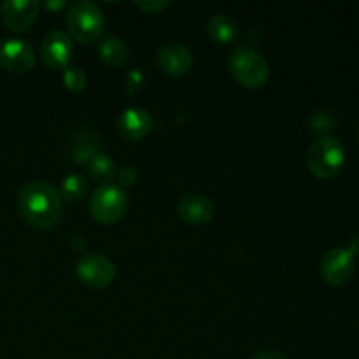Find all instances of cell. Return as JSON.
<instances>
[{"label": "cell", "instance_id": "6da1fadb", "mask_svg": "<svg viewBox=\"0 0 359 359\" xmlns=\"http://www.w3.org/2000/svg\"><path fill=\"white\" fill-rule=\"evenodd\" d=\"M18 205L30 224L37 228H53L62 217V196L53 184L32 181L18 193Z\"/></svg>", "mask_w": 359, "mask_h": 359}, {"label": "cell", "instance_id": "7a4b0ae2", "mask_svg": "<svg viewBox=\"0 0 359 359\" xmlns=\"http://www.w3.org/2000/svg\"><path fill=\"white\" fill-rule=\"evenodd\" d=\"M307 167L316 177L332 179L346 163V149L337 137H319L307 151Z\"/></svg>", "mask_w": 359, "mask_h": 359}, {"label": "cell", "instance_id": "3957f363", "mask_svg": "<svg viewBox=\"0 0 359 359\" xmlns=\"http://www.w3.org/2000/svg\"><path fill=\"white\" fill-rule=\"evenodd\" d=\"M228 67H230V72L235 81L244 88L256 90V88L265 86L269 81V63H266L265 56L251 46H241L235 49L230 56Z\"/></svg>", "mask_w": 359, "mask_h": 359}, {"label": "cell", "instance_id": "277c9868", "mask_svg": "<svg viewBox=\"0 0 359 359\" xmlns=\"http://www.w3.org/2000/svg\"><path fill=\"white\" fill-rule=\"evenodd\" d=\"M67 27L72 37L83 44L98 41L104 34L105 18L100 7L90 0L74 2L67 11Z\"/></svg>", "mask_w": 359, "mask_h": 359}, {"label": "cell", "instance_id": "5b68a950", "mask_svg": "<svg viewBox=\"0 0 359 359\" xmlns=\"http://www.w3.org/2000/svg\"><path fill=\"white\" fill-rule=\"evenodd\" d=\"M128 198L121 186L102 184L90 198V212L100 224H114L125 216Z\"/></svg>", "mask_w": 359, "mask_h": 359}, {"label": "cell", "instance_id": "8992f818", "mask_svg": "<svg viewBox=\"0 0 359 359\" xmlns=\"http://www.w3.org/2000/svg\"><path fill=\"white\" fill-rule=\"evenodd\" d=\"M77 279L88 287L102 290L107 287L116 277V266L112 259L107 256L97 255V252H88L79 258L76 265Z\"/></svg>", "mask_w": 359, "mask_h": 359}, {"label": "cell", "instance_id": "52a82bcc", "mask_svg": "<svg viewBox=\"0 0 359 359\" xmlns=\"http://www.w3.org/2000/svg\"><path fill=\"white\" fill-rule=\"evenodd\" d=\"M354 273V256L349 249L333 248L323 256L321 276L330 286H346Z\"/></svg>", "mask_w": 359, "mask_h": 359}, {"label": "cell", "instance_id": "ba28073f", "mask_svg": "<svg viewBox=\"0 0 359 359\" xmlns=\"http://www.w3.org/2000/svg\"><path fill=\"white\" fill-rule=\"evenodd\" d=\"M39 16V2L35 0H6L0 4V20L11 32L23 34Z\"/></svg>", "mask_w": 359, "mask_h": 359}, {"label": "cell", "instance_id": "9c48e42d", "mask_svg": "<svg viewBox=\"0 0 359 359\" xmlns=\"http://www.w3.org/2000/svg\"><path fill=\"white\" fill-rule=\"evenodd\" d=\"M35 49L30 42L21 39H6L0 41V65L9 72L23 74L34 67Z\"/></svg>", "mask_w": 359, "mask_h": 359}, {"label": "cell", "instance_id": "30bf717a", "mask_svg": "<svg viewBox=\"0 0 359 359\" xmlns=\"http://www.w3.org/2000/svg\"><path fill=\"white\" fill-rule=\"evenodd\" d=\"M74 55L72 39L62 30H53L42 39L41 56L49 69L65 70Z\"/></svg>", "mask_w": 359, "mask_h": 359}, {"label": "cell", "instance_id": "8fae6325", "mask_svg": "<svg viewBox=\"0 0 359 359\" xmlns=\"http://www.w3.org/2000/svg\"><path fill=\"white\" fill-rule=\"evenodd\" d=\"M153 128V118L144 107H130L118 118V133L125 140H140Z\"/></svg>", "mask_w": 359, "mask_h": 359}, {"label": "cell", "instance_id": "7c38bea8", "mask_svg": "<svg viewBox=\"0 0 359 359\" xmlns=\"http://www.w3.org/2000/svg\"><path fill=\"white\" fill-rule=\"evenodd\" d=\"M158 65L172 76H184L193 67V55L181 42H168L158 51Z\"/></svg>", "mask_w": 359, "mask_h": 359}, {"label": "cell", "instance_id": "4fadbf2b", "mask_svg": "<svg viewBox=\"0 0 359 359\" xmlns=\"http://www.w3.org/2000/svg\"><path fill=\"white\" fill-rule=\"evenodd\" d=\"M177 212L186 223L189 224H205L214 217L216 207L212 200L198 193L184 195L177 203Z\"/></svg>", "mask_w": 359, "mask_h": 359}, {"label": "cell", "instance_id": "5bb4252c", "mask_svg": "<svg viewBox=\"0 0 359 359\" xmlns=\"http://www.w3.org/2000/svg\"><path fill=\"white\" fill-rule=\"evenodd\" d=\"M207 34L217 44H230L237 39L238 27L233 18L228 14H216L207 23Z\"/></svg>", "mask_w": 359, "mask_h": 359}, {"label": "cell", "instance_id": "9a60e30c", "mask_svg": "<svg viewBox=\"0 0 359 359\" xmlns=\"http://www.w3.org/2000/svg\"><path fill=\"white\" fill-rule=\"evenodd\" d=\"M98 55L104 60L107 65L111 67H121L128 58V48L125 42L114 35H107L98 44Z\"/></svg>", "mask_w": 359, "mask_h": 359}, {"label": "cell", "instance_id": "2e32d148", "mask_svg": "<svg viewBox=\"0 0 359 359\" xmlns=\"http://www.w3.org/2000/svg\"><path fill=\"white\" fill-rule=\"evenodd\" d=\"M90 174L91 177H95V181L100 182L102 184H112V179L118 175L116 172V163L109 154L98 153L97 156L91 158L90 161Z\"/></svg>", "mask_w": 359, "mask_h": 359}, {"label": "cell", "instance_id": "e0dca14e", "mask_svg": "<svg viewBox=\"0 0 359 359\" xmlns=\"http://www.w3.org/2000/svg\"><path fill=\"white\" fill-rule=\"evenodd\" d=\"M98 154V140L97 133H93L91 130H84L81 132V135L74 140L72 147V158L77 163H83V161H90L91 158Z\"/></svg>", "mask_w": 359, "mask_h": 359}, {"label": "cell", "instance_id": "ac0fdd59", "mask_svg": "<svg viewBox=\"0 0 359 359\" xmlns=\"http://www.w3.org/2000/svg\"><path fill=\"white\" fill-rule=\"evenodd\" d=\"M88 193V181L84 175L81 174H70L69 177L63 179L62 184V193L60 196L69 202H77V200L83 198Z\"/></svg>", "mask_w": 359, "mask_h": 359}, {"label": "cell", "instance_id": "d6986e66", "mask_svg": "<svg viewBox=\"0 0 359 359\" xmlns=\"http://www.w3.org/2000/svg\"><path fill=\"white\" fill-rule=\"evenodd\" d=\"M86 74L79 67H67L63 70V84H65L67 90H70L72 93H79L86 88Z\"/></svg>", "mask_w": 359, "mask_h": 359}, {"label": "cell", "instance_id": "ffe728a7", "mask_svg": "<svg viewBox=\"0 0 359 359\" xmlns=\"http://www.w3.org/2000/svg\"><path fill=\"white\" fill-rule=\"evenodd\" d=\"M337 128V118L332 112L318 111L311 118V130L316 133H323V137L328 135L330 132Z\"/></svg>", "mask_w": 359, "mask_h": 359}, {"label": "cell", "instance_id": "44dd1931", "mask_svg": "<svg viewBox=\"0 0 359 359\" xmlns=\"http://www.w3.org/2000/svg\"><path fill=\"white\" fill-rule=\"evenodd\" d=\"M135 6L146 13L156 14L170 6V0H135Z\"/></svg>", "mask_w": 359, "mask_h": 359}, {"label": "cell", "instance_id": "7402d4cb", "mask_svg": "<svg viewBox=\"0 0 359 359\" xmlns=\"http://www.w3.org/2000/svg\"><path fill=\"white\" fill-rule=\"evenodd\" d=\"M137 177H139V174H137V168L132 167V165H126V167H123L121 170H119L118 174V186H121L123 189L126 188V186H132L137 182Z\"/></svg>", "mask_w": 359, "mask_h": 359}, {"label": "cell", "instance_id": "603a6c76", "mask_svg": "<svg viewBox=\"0 0 359 359\" xmlns=\"http://www.w3.org/2000/svg\"><path fill=\"white\" fill-rule=\"evenodd\" d=\"M251 359H290L286 354L279 353V351H259Z\"/></svg>", "mask_w": 359, "mask_h": 359}, {"label": "cell", "instance_id": "cb8c5ba5", "mask_svg": "<svg viewBox=\"0 0 359 359\" xmlns=\"http://www.w3.org/2000/svg\"><path fill=\"white\" fill-rule=\"evenodd\" d=\"M349 251L353 252V256H359V231L351 237L349 242Z\"/></svg>", "mask_w": 359, "mask_h": 359}, {"label": "cell", "instance_id": "d4e9b609", "mask_svg": "<svg viewBox=\"0 0 359 359\" xmlns=\"http://www.w3.org/2000/svg\"><path fill=\"white\" fill-rule=\"evenodd\" d=\"M46 7L53 11H58L62 9V7H65V2H63V0H58V2H46Z\"/></svg>", "mask_w": 359, "mask_h": 359}]
</instances>
